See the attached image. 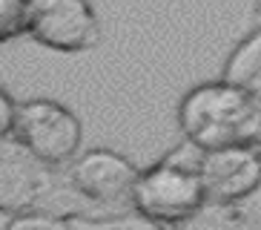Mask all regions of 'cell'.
Listing matches in <instances>:
<instances>
[{
	"label": "cell",
	"mask_w": 261,
	"mask_h": 230,
	"mask_svg": "<svg viewBox=\"0 0 261 230\" xmlns=\"http://www.w3.org/2000/svg\"><path fill=\"white\" fill-rule=\"evenodd\" d=\"M35 227H43V230L69 227V216L46 210V207H35V210H23V213H15V216L3 219V230H35Z\"/></svg>",
	"instance_id": "9c48e42d"
},
{
	"label": "cell",
	"mask_w": 261,
	"mask_h": 230,
	"mask_svg": "<svg viewBox=\"0 0 261 230\" xmlns=\"http://www.w3.org/2000/svg\"><path fill=\"white\" fill-rule=\"evenodd\" d=\"M141 178V170L126 155L98 147L75 155L69 164L66 181L86 201L98 207H132V193Z\"/></svg>",
	"instance_id": "8992f818"
},
{
	"label": "cell",
	"mask_w": 261,
	"mask_h": 230,
	"mask_svg": "<svg viewBox=\"0 0 261 230\" xmlns=\"http://www.w3.org/2000/svg\"><path fill=\"white\" fill-rule=\"evenodd\" d=\"M221 78L261 95V26H253L250 35H244L236 43V49L227 55Z\"/></svg>",
	"instance_id": "ba28073f"
},
{
	"label": "cell",
	"mask_w": 261,
	"mask_h": 230,
	"mask_svg": "<svg viewBox=\"0 0 261 230\" xmlns=\"http://www.w3.org/2000/svg\"><path fill=\"white\" fill-rule=\"evenodd\" d=\"M26 38L52 52L77 55L100 43V23L89 0H29Z\"/></svg>",
	"instance_id": "5b68a950"
},
{
	"label": "cell",
	"mask_w": 261,
	"mask_h": 230,
	"mask_svg": "<svg viewBox=\"0 0 261 230\" xmlns=\"http://www.w3.org/2000/svg\"><path fill=\"white\" fill-rule=\"evenodd\" d=\"M204 147L181 138L169 153H164L152 167L141 170L132 193V210L149 224H190L207 207L210 196L204 187L201 164Z\"/></svg>",
	"instance_id": "7a4b0ae2"
},
{
	"label": "cell",
	"mask_w": 261,
	"mask_h": 230,
	"mask_svg": "<svg viewBox=\"0 0 261 230\" xmlns=\"http://www.w3.org/2000/svg\"><path fill=\"white\" fill-rule=\"evenodd\" d=\"M17 107H20V101H15V95L9 89H0V138L12 135L17 121Z\"/></svg>",
	"instance_id": "8fae6325"
},
{
	"label": "cell",
	"mask_w": 261,
	"mask_h": 230,
	"mask_svg": "<svg viewBox=\"0 0 261 230\" xmlns=\"http://www.w3.org/2000/svg\"><path fill=\"white\" fill-rule=\"evenodd\" d=\"M178 130L204 150L261 147V95L227 78L192 86L178 101Z\"/></svg>",
	"instance_id": "6da1fadb"
},
{
	"label": "cell",
	"mask_w": 261,
	"mask_h": 230,
	"mask_svg": "<svg viewBox=\"0 0 261 230\" xmlns=\"http://www.w3.org/2000/svg\"><path fill=\"white\" fill-rule=\"evenodd\" d=\"M201 176L210 201L241 204L261 190V147L232 144L207 150Z\"/></svg>",
	"instance_id": "52a82bcc"
},
{
	"label": "cell",
	"mask_w": 261,
	"mask_h": 230,
	"mask_svg": "<svg viewBox=\"0 0 261 230\" xmlns=\"http://www.w3.org/2000/svg\"><path fill=\"white\" fill-rule=\"evenodd\" d=\"M250 20H253V26H261V0H255V6H253V15H250Z\"/></svg>",
	"instance_id": "7c38bea8"
},
{
	"label": "cell",
	"mask_w": 261,
	"mask_h": 230,
	"mask_svg": "<svg viewBox=\"0 0 261 230\" xmlns=\"http://www.w3.org/2000/svg\"><path fill=\"white\" fill-rule=\"evenodd\" d=\"M29 26V0H0V40H9L26 35Z\"/></svg>",
	"instance_id": "30bf717a"
},
{
	"label": "cell",
	"mask_w": 261,
	"mask_h": 230,
	"mask_svg": "<svg viewBox=\"0 0 261 230\" xmlns=\"http://www.w3.org/2000/svg\"><path fill=\"white\" fill-rule=\"evenodd\" d=\"M58 167H49L29 153L17 138H0V213L15 216L23 210L46 207L58 213L55 201L72 190L69 181L61 184Z\"/></svg>",
	"instance_id": "3957f363"
},
{
	"label": "cell",
	"mask_w": 261,
	"mask_h": 230,
	"mask_svg": "<svg viewBox=\"0 0 261 230\" xmlns=\"http://www.w3.org/2000/svg\"><path fill=\"white\" fill-rule=\"evenodd\" d=\"M9 138V135H6ZM12 138L35 153L49 167H69L75 161L81 141H84V127L77 115L61 101L52 98H29L20 101L17 107V121Z\"/></svg>",
	"instance_id": "277c9868"
}]
</instances>
